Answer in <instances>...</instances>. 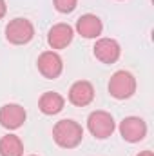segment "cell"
Masks as SVG:
<instances>
[{
  "label": "cell",
  "instance_id": "cell-1",
  "mask_svg": "<svg viewBox=\"0 0 154 156\" xmlns=\"http://www.w3.org/2000/svg\"><path fill=\"white\" fill-rule=\"evenodd\" d=\"M83 129L75 120H60L53 127V140L62 149H75L82 144Z\"/></svg>",
  "mask_w": 154,
  "mask_h": 156
},
{
  "label": "cell",
  "instance_id": "cell-2",
  "mask_svg": "<svg viewBox=\"0 0 154 156\" xmlns=\"http://www.w3.org/2000/svg\"><path fill=\"white\" fill-rule=\"evenodd\" d=\"M35 37V26L27 18H13L5 26V38L13 45L29 44Z\"/></svg>",
  "mask_w": 154,
  "mask_h": 156
},
{
  "label": "cell",
  "instance_id": "cell-3",
  "mask_svg": "<svg viewBox=\"0 0 154 156\" xmlns=\"http://www.w3.org/2000/svg\"><path fill=\"white\" fill-rule=\"evenodd\" d=\"M109 93L116 100H127L136 93V78L129 71H116L109 80Z\"/></svg>",
  "mask_w": 154,
  "mask_h": 156
},
{
  "label": "cell",
  "instance_id": "cell-4",
  "mask_svg": "<svg viewBox=\"0 0 154 156\" xmlns=\"http://www.w3.org/2000/svg\"><path fill=\"white\" fill-rule=\"evenodd\" d=\"M87 129L94 138L105 140L114 133L116 129L114 118L107 111H93L87 118Z\"/></svg>",
  "mask_w": 154,
  "mask_h": 156
},
{
  "label": "cell",
  "instance_id": "cell-5",
  "mask_svg": "<svg viewBox=\"0 0 154 156\" xmlns=\"http://www.w3.org/2000/svg\"><path fill=\"white\" fill-rule=\"evenodd\" d=\"M120 134L129 144H138L147 136V123L140 116H127L120 122Z\"/></svg>",
  "mask_w": 154,
  "mask_h": 156
},
{
  "label": "cell",
  "instance_id": "cell-6",
  "mask_svg": "<svg viewBox=\"0 0 154 156\" xmlns=\"http://www.w3.org/2000/svg\"><path fill=\"white\" fill-rule=\"evenodd\" d=\"M40 75L47 80H54L64 71V60L56 51H44L37 60Z\"/></svg>",
  "mask_w": 154,
  "mask_h": 156
},
{
  "label": "cell",
  "instance_id": "cell-7",
  "mask_svg": "<svg viewBox=\"0 0 154 156\" xmlns=\"http://www.w3.org/2000/svg\"><path fill=\"white\" fill-rule=\"evenodd\" d=\"M26 118H27V113L20 104H5L0 107V125L4 129L15 131L24 125Z\"/></svg>",
  "mask_w": 154,
  "mask_h": 156
},
{
  "label": "cell",
  "instance_id": "cell-8",
  "mask_svg": "<svg viewBox=\"0 0 154 156\" xmlns=\"http://www.w3.org/2000/svg\"><path fill=\"white\" fill-rule=\"evenodd\" d=\"M93 53L102 64H114L121 55V47L114 38H98L93 47Z\"/></svg>",
  "mask_w": 154,
  "mask_h": 156
},
{
  "label": "cell",
  "instance_id": "cell-9",
  "mask_svg": "<svg viewBox=\"0 0 154 156\" xmlns=\"http://www.w3.org/2000/svg\"><path fill=\"white\" fill-rule=\"evenodd\" d=\"M75 38V29L69 24H54L47 33V44L51 49H65Z\"/></svg>",
  "mask_w": 154,
  "mask_h": 156
},
{
  "label": "cell",
  "instance_id": "cell-10",
  "mask_svg": "<svg viewBox=\"0 0 154 156\" xmlns=\"http://www.w3.org/2000/svg\"><path fill=\"white\" fill-rule=\"evenodd\" d=\"M94 100V87L87 80H78L69 89V102L76 107H85Z\"/></svg>",
  "mask_w": 154,
  "mask_h": 156
},
{
  "label": "cell",
  "instance_id": "cell-11",
  "mask_svg": "<svg viewBox=\"0 0 154 156\" xmlns=\"http://www.w3.org/2000/svg\"><path fill=\"white\" fill-rule=\"evenodd\" d=\"M76 31L83 38H98L103 31V24L96 15L85 13L76 20Z\"/></svg>",
  "mask_w": 154,
  "mask_h": 156
},
{
  "label": "cell",
  "instance_id": "cell-12",
  "mask_svg": "<svg viewBox=\"0 0 154 156\" xmlns=\"http://www.w3.org/2000/svg\"><path fill=\"white\" fill-rule=\"evenodd\" d=\"M64 105H65V98L60 93H54V91H45L38 100V109L47 116L58 115L64 109Z\"/></svg>",
  "mask_w": 154,
  "mask_h": 156
},
{
  "label": "cell",
  "instance_id": "cell-13",
  "mask_svg": "<svg viewBox=\"0 0 154 156\" xmlns=\"http://www.w3.org/2000/svg\"><path fill=\"white\" fill-rule=\"evenodd\" d=\"M0 156H24V144L16 134L0 138Z\"/></svg>",
  "mask_w": 154,
  "mask_h": 156
},
{
  "label": "cell",
  "instance_id": "cell-14",
  "mask_svg": "<svg viewBox=\"0 0 154 156\" xmlns=\"http://www.w3.org/2000/svg\"><path fill=\"white\" fill-rule=\"evenodd\" d=\"M53 4H54V9H56L58 13L67 15V13H73V11L76 9L78 0H53Z\"/></svg>",
  "mask_w": 154,
  "mask_h": 156
},
{
  "label": "cell",
  "instance_id": "cell-15",
  "mask_svg": "<svg viewBox=\"0 0 154 156\" xmlns=\"http://www.w3.org/2000/svg\"><path fill=\"white\" fill-rule=\"evenodd\" d=\"M5 13H7V4H5V0H0V20L5 16Z\"/></svg>",
  "mask_w": 154,
  "mask_h": 156
},
{
  "label": "cell",
  "instance_id": "cell-16",
  "mask_svg": "<svg viewBox=\"0 0 154 156\" xmlns=\"http://www.w3.org/2000/svg\"><path fill=\"white\" fill-rule=\"evenodd\" d=\"M136 156H154V153H152V151H149V149H147V151H142V153H138Z\"/></svg>",
  "mask_w": 154,
  "mask_h": 156
},
{
  "label": "cell",
  "instance_id": "cell-17",
  "mask_svg": "<svg viewBox=\"0 0 154 156\" xmlns=\"http://www.w3.org/2000/svg\"><path fill=\"white\" fill-rule=\"evenodd\" d=\"M29 156H37V154H29Z\"/></svg>",
  "mask_w": 154,
  "mask_h": 156
}]
</instances>
